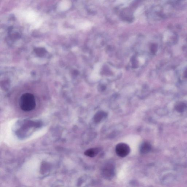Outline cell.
Instances as JSON below:
<instances>
[{
	"mask_svg": "<svg viewBox=\"0 0 187 187\" xmlns=\"http://www.w3.org/2000/svg\"><path fill=\"white\" fill-rule=\"evenodd\" d=\"M99 151V148H92L84 152V154L88 157H94L98 154Z\"/></svg>",
	"mask_w": 187,
	"mask_h": 187,
	"instance_id": "obj_4",
	"label": "cell"
},
{
	"mask_svg": "<svg viewBox=\"0 0 187 187\" xmlns=\"http://www.w3.org/2000/svg\"><path fill=\"white\" fill-rule=\"evenodd\" d=\"M102 174L105 178L109 179L112 178L114 174V166L111 164L106 165L102 170Z\"/></svg>",
	"mask_w": 187,
	"mask_h": 187,
	"instance_id": "obj_3",
	"label": "cell"
},
{
	"mask_svg": "<svg viewBox=\"0 0 187 187\" xmlns=\"http://www.w3.org/2000/svg\"><path fill=\"white\" fill-rule=\"evenodd\" d=\"M106 113L102 111H100L97 113L95 114L94 117V120L95 123H99L103 118L106 117Z\"/></svg>",
	"mask_w": 187,
	"mask_h": 187,
	"instance_id": "obj_5",
	"label": "cell"
},
{
	"mask_svg": "<svg viewBox=\"0 0 187 187\" xmlns=\"http://www.w3.org/2000/svg\"><path fill=\"white\" fill-rule=\"evenodd\" d=\"M35 98L32 94L26 93L23 94L20 98L19 106L22 110L25 112L30 111L36 107Z\"/></svg>",
	"mask_w": 187,
	"mask_h": 187,
	"instance_id": "obj_1",
	"label": "cell"
},
{
	"mask_svg": "<svg viewBox=\"0 0 187 187\" xmlns=\"http://www.w3.org/2000/svg\"><path fill=\"white\" fill-rule=\"evenodd\" d=\"M130 151L131 149L129 146L125 143H119L116 147V154L120 157H125L129 154Z\"/></svg>",
	"mask_w": 187,
	"mask_h": 187,
	"instance_id": "obj_2",
	"label": "cell"
},
{
	"mask_svg": "<svg viewBox=\"0 0 187 187\" xmlns=\"http://www.w3.org/2000/svg\"><path fill=\"white\" fill-rule=\"evenodd\" d=\"M151 147L149 142H145L142 143L140 148L141 153L145 154L148 153L151 150Z\"/></svg>",
	"mask_w": 187,
	"mask_h": 187,
	"instance_id": "obj_6",
	"label": "cell"
},
{
	"mask_svg": "<svg viewBox=\"0 0 187 187\" xmlns=\"http://www.w3.org/2000/svg\"><path fill=\"white\" fill-rule=\"evenodd\" d=\"M186 107V105L185 103L180 102L176 105L175 109L177 112L179 113H182L185 110Z\"/></svg>",
	"mask_w": 187,
	"mask_h": 187,
	"instance_id": "obj_7",
	"label": "cell"
}]
</instances>
